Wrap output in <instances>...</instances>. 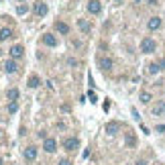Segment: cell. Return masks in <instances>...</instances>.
I'll return each mask as SVG.
<instances>
[{
	"label": "cell",
	"mask_w": 165,
	"mask_h": 165,
	"mask_svg": "<svg viewBox=\"0 0 165 165\" xmlns=\"http://www.w3.org/2000/svg\"><path fill=\"white\" fill-rule=\"evenodd\" d=\"M43 43H45L47 47H55V45H57V37L51 35V33H45L43 35Z\"/></svg>",
	"instance_id": "9"
},
{
	"label": "cell",
	"mask_w": 165,
	"mask_h": 165,
	"mask_svg": "<svg viewBox=\"0 0 165 165\" xmlns=\"http://www.w3.org/2000/svg\"><path fill=\"white\" fill-rule=\"evenodd\" d=\"M98 65H100V69H102V71H112L114 61H112L110 57H100V59H98Z\"/></svg>",
	"instance_id": "5"
},
{
	"label": "cell",
	"mask_w": 165,
	"mask_h": 165,
	"mask_svg": "<svg viewBox=\"0 0 165 165\" xmlns=\"http://www.w3.org/2000/svg\"><path fill=\"white\" fill-rule=\"evenodd\" d=\"M57 165H74V163H71L69 159H61V161H59V163H57Z\"/></svg>",
	"instance_id": "25"
},
{
	"label": "cell",
	"mask_w": 165,
	"mask_h": 165,
	"mask_svg": "<svg viewBox=\"0 0 165 165\" xmlns=\"http://www.w3.org/2000/svg\"><path fill=\"white\" fill-rule=\"evenodd\" d=\"M157 63H159V67H161V69H165V57H163V59H159Z\"/></svg>",
	"instance_id": "27"
},
{
	"label": "cell",
	"mask_w": 165,
	"mask_h": 165,
	"mask_svg": "<svg viewBox=\"0 0 165 165\" xmlns=\"http://www.w3.org/2000/svg\"><path fill=\"white\" fill-rule=\"evenodd\" d=\"M4 69H6V74H14V71L19 69V65L14 63V59H8V61L4 63Z\"/></svg>",
	"instance_id": "14"
},
{
	"label": "cell",
	"mask_w": 165,
	"mask_h": 165,
	"mask_svg": "<svg viewBox=\"0 0 165 165\" xmlns=\"http://www.w3.org/2000/svg\"><path fill=\"white\" fill-rule=\"evenodd\" d=\"M6 98L10 100V102H16V100H19V90H16V88H10V90L6 92Z\"/></svg>",
	"instance_id": "17"
},
{
	"label": "cell",
	"mask_w": 165,
	"mask_h": 165,
	"mask_svg": "<svg viewBox=\"0 0 165 165\" xmlns=\"http://www.w3.org/2000/svg\"><path fill=\"white\" fill-rule=\"evenodd\" d=\"M25 159L27 161H35L37 159V147H27L25 149Z\"/></svg>",
	"instance_id": "11"
},
{
	"label": "cell",
	"mask_w": 165,
	"mask_h": 165,
	"mask_svg": "<svg viewBox=\"0 0 165 165\" xmlns=\"http://www.w3.org/2000/svg\"><path fill=\"white\" fill-rule=\"evenodd\" d=\"M16 110H19V104H16V102H10V104H8V112H10V114H14Z\"/></svg>",
	"instance_id": "22"
},
{
	"label": "cell",
	"mask_w": 165,
	"mask_h": 165,
	"mask_svg": "<svg viewBox=\"0 0 165 165\" xmlns=\"http://www.w3.org/2000/svg\"><path fill=\"white\" fill-rule=\"evenodd\" d=\"M88 12L90 14H100L102 12V2H100V0H90L88 2Z\"/></svg>",
	"instance_id": "4"
},
{
	"label": "cell",
	"mask_w": 165,
	"mask_h": 165,
	"mask_svg": "<svg viewBox=\"0 0 165 165\" xmlns=\"http://www.w3.org/2000/svg\"><path fill=\"white\" fill-rule=\"evenodd\" d=\"M0 165H2V159H0Z\"/></svg>",
	"instance_id": "33"
},
{
	"label": "cell",
	"mask_w": 165,
	"mask_h": 165,
	"mask_svg": "<svg viewBox=\"0 0 165 165\" xmlns=\"http://www.w3.org/2000/svg\"><path fill=\"white\" fill-rule=\"evenodd\" d=\"M47 4H45V2H41V0H39V2H35V6H33V12H35V16H39V19H41V16H45V14H47Z\"/></svg>",
	"instance_id": "2"
},
{
	"label": "cell",
	"mask_w": 165,
	"mask_h": 165,
	"mask_svg": "<svg viewBox=\"0 0 165 165\" xmlns=\"http://www.w3.org/2000/svg\"><path fill=\"white\" fill-rule=\"evenodd\" d=\"M77 147H80V141H77L76 137H67L63 141V149H65V151H76Z\"/></svg>",
	"instance_id": "3"
},
{
	"label": "cell",
	"mask_w": 165,
	"mask_h": 165,
	"mask_svg": "<svg viewBox=\"0 0 165 165\" xmlns=\"http://www.w3.org/2000/svg\"><path fill=\"white\" fill-rule=\"evenodd\" d=\"M43 149H45V151L47 153H53L55 149H57V141H55V139H45V143H43Z\"/></svg>",
	"instance_id": "7"
},
{
	"label": "cell",
	"mask_w": 165,
	"mask_h": 165,
	"mask_svg": "<svg viewBox=\"0 0 165 165\" xmlns=\"http://www.w3.org/2000/svg\"><path fill=\"white\" fill-rule=\"evenodd\" d=\"M157 49V43H155V39H151V37H145L143 41H141V51L143 53H153Z\"/></svg>",
	"instance_id": "1"
},
{
	"label": "cell",
	"mask_w": 165,
	"mask_h": 165,
	"mask_svg": "<svg viewBox=\"0 0 165 165\" xmlns=\"http://www.w3.org/2000/svg\"><path fill=\"white\" fill-rule=\"evenodd\" d=\"M39 86H41V80H39L37 76L29 77V88H39Z\"/></svg>",
	"instance_id": "19"
},
{
	"label": "cell",
	"mask_w": 165,
	"mask_h": 165,
	"mask_svg": "<svg viewBox=\"0 0 165 165\" xmlns=\"http://www.w3.org/2000/svg\"><path fill=\"white\" fill-rule=\"evenodd\" d=\"M0 139H2V131H0Z\"/></svg>",
	"instance_id": "32"
},
{
	"label": "cell",
	"mask_w": 165,
	"mask_h": 165,
	"mask_svg": "<svg viewBox=\"0 0 165 165\" xmlns=\"http://www.w3.org/2000/svg\"><path fill=\"white\" fill-rule=\"evenodd\" d=\"M159 69H161V67H159V63H149V65H147V71H149L151 76H155Z\"/></svg>",
	"instance_id": "21"
},
{
	"label": "cell",
	"mask_w": 165,
	"mask_h": 165,
	"mask_svg": "<svg viewBox=\"0 0 165 165\" xmlns=\"http://www.w3.org/2000/svg\"><path fill=\"white\" fill-rule=\"evenodd\" d=\"M149 4H157V0H149Z\"/></svg>",
	"instance_id": "31"
},
{
	"label": "cell",
	"mask_w": 165,
	"mask_h": 165,
	"mask_svg": "<svg viewBox=\"0 0 165 165\" xmlns=\"http://www.w3.org/2000/svg\"><path fill=\"white\" fill-rule=\"evenodd\" d=\"M139 98H141V102H143V104H149L153 100L151 92H141V96H139Z\"/></svg>",
	"instance_id": "20"
},
{
	"label": "cell",
	"mask_w": 165,
	"mask_h": 165,
	"mask_svg": "<svg viewBox=\"0 0 165 165\" xmlns=\"http://www.w3.org/2000/svg\"><path fill=\"white\" fill-rule=\"evenodd\" d=\"M104 131H106V135H116L118 131H120V122H116V120H112V122H106V126H104Z\"/></svg>",
	"instance_id": "6"
},
{
	"label": "cell",
	"mask_w": 165,
	"mask_h": 165,
	"mask_svg": "<svg viewBox=\"0 0 165 165\" xmlns=\"http://www.w3.org/2000/svg\"><path fill=\"white\" fill-rule=\"evenodd\" d=\"M135 165H147V163H145L143 159H141V161H137V163H135Z\"/></svg>",
	"instance_id": "30"
},
{
	"label": "cell",
	"mask_w": 165,
	"mask_h": 165,
	"mask_svg": "<svg viewBox=\"0 0 165 165\" xmlns=\"http://www.w3.org/2000/svg\"><path fill=\"white\" fill-rule=\"evenodd\" d=\"M102 108H104V112H106V110H108V108H110V102H108V100H106V102H104V104H102Z\"/></svg>",
	"instance_id": "28"
},
{
	"label": "cell",
	"mask_w": 165,
	"mask_h": 165,
	"mask_svg": "<svg viewBox=\"0 0 165 165\" xmlns=\"http://www.w3.org/2000/svg\"><path fill=\"white\" fill-rule=\"evenodd\" d=\"M16 12L19 14H27V4H19V6H16Z\"/></svg>",
	"instance_id": "23"
},
{
	"label": "cell",
	"mask_w": 165,
	"mask_h": 165,
	"mask_svg": "<svg viewBox=\"0 0 165 165\" xmlns=\"http://www.w3.org/2000/svg\"><path fill=\"white\" fill-rule=\"evenodd\" d=\"M124 141H126V147H137V137H135L132 131L126 132V139H124Z\"/></svg>",
	"instance_id": "12"
},
{
	"label": "cell",
	"mask_w": 165,
	"mask_h": 165,
	"mask_svg": "<svg viewBox=\"0 0 165 165\" xmlns=\"http://www.w3.org/2000/svg\"><path fill=\"white\" fill-rule=\"evenodd\" d=\"M55 29H57V33H61V35H67L69 33V25H65V22H61V21L55 22Z\"/></svg>",
	"instance_id": "13"
},
{
	"label": "cell",
	"mask_w": 165,
	"mask_h": 165,
	"mask_svg": "<svg viewBox=\"0 0 165 165\" xmlns=\"http://www.w3.org/2000/svg\"><path fill=\"white\" fill-rule=\"evenodd\" d=\"M77 27H80V31H82V33H90V22L86 21V19H80V21H77Z\"/></svg>",
	"instance_id": "16"
},
{
	"label": "cell",
	"mask_w": 165,
	"mask_h": 165,
	"mask_svg": "<svg viewBox=\"0 0 165 165\" xmlns=\"http://www.w3.org/2000/svg\"><path fill=\"white\" fill-rule=\"evenodd\" d=\"M37 137H39V139H47V132H45V131H39V132H37Z\"/></svg>",
	"instance_id": "26"
},
{
	"label": "cell",
	"mask_w": 165,
	"mask_h": 165,
	"mask_svg": "<svg viewBox=\"0 0 165 165\" xmlns=\"http://www.w3.org/2000/svg\"><path fill=\"white\" fill-rule=\"evenodd\" d=\"M10 37H12V31H10L8 27H4L2 31H0V41H8Z\"/></svg>",
	"instance_id": "18"
},
{
	"label": "cell",
	"mask_w": 165,
	"mask_h": 165,
	"mask_svg": "<svg viewBox=\"0 0 165 165\" xmlns=\"http://www.w3.org/2000/svg\"><path fill=\"white\" fill-rule=\"evenodd\" d=\"M147 27H149V31H157V29L161 27V19H159V16H151L149 22H147Z\"/></svg>",
	"instance_id": "10"
},
{
	"label": "cell",
	"mask_w": 165,
	"mask_h": 165,
	"mask_svg": "<svg viewBox=\"0 0 165 165\" xmlns=\"http://www.w3.org/2000/svg\"><path fill=\"white\" fill-rule=\"evenodd\" d=\"M165 131V124H157V132H163Z\"/></svg>",
	"instance_id": "29"
},
{
	"label": "cell",
	"mask_w": 165,
	"mask_h": 165,
	"mask_svg": "<svg viewBox=\"0 0 165 165\" xmlns=\"http://www.w3.org/2000/svg\"><path fill=\"white\" fill-rule=\"evenodd\" d=\"M88 98H90V102L92 104H96L98 100H96V94H94V92H88Z\"/></svg>",
	"instance_id": "24"
},
{
	"label": "cell",
	"mask_w": 165,
	"mask_h": 165,
	"mask_svg": "<svg viewBox=\"0 0 165 165\" xmlns=\"http://www.w3.org/2000/svg\"><path fill=\"white\" fill-rule=\"evenodd\" d=\"M163 112H165V100H161L159 104H155V106H153V114H155V116H159V114H163Z\"/></svg>",
	"instance_id": "15"
},
{
	"label": "cell",
	"mask_w": 165,
	"mask_h": 165,
	"mask_svg": "<svg viewBox=\"0 0 165 165\" xmlns=\"http://www.w3.org/2000/svg\"><path fill=\"white\" fill-rule=\"evenodd\" d=\"M8 53H10V57H12V59H21L22 55H25V49H22L21 45H14V47L10 49Z\"/></svg>",
	"instance_id": "8"
}]
</instances>
